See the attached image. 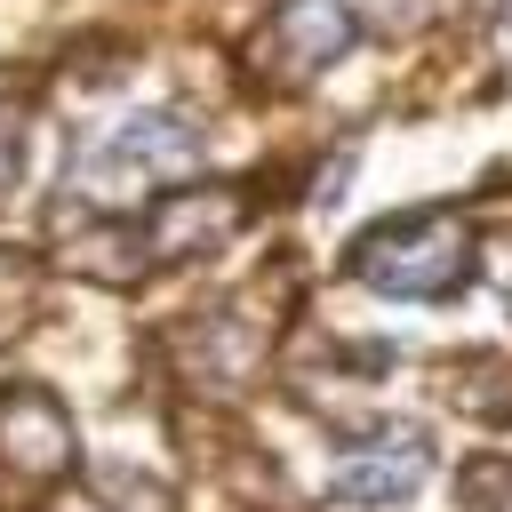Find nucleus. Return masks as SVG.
<instances>
[{
	"instance_id": "1",
	"label": "nucleus",
	"mask_w": 512,
	"mask_h": 512,
	"mask_svg": "<svg viewBox=\"0 0 512 512\" xmlns=\"http://www.w3.org/2000/svg\"><path fill=\"white\" fill-rule=\"evenodd\" d=\"M200 168V136L176 112H128L104 136L80 144V160L64 168V200L96 208V216H128L136 200H152L160 184H184Z\"/></svg>"
},
{
	"instance_id": "2",
	"label": "nucleus",
	"mask_w": 512,
	"mask_h": 512,
	"mask_svg": "<svg viewBox=\"0 0 512 512\" xmlns=\"http://www.w3.org/2000/svg\"><path fill=\"white\" fill-rule=\"evenodd\" d=\"M352 272L384 296H408V304H432V296H456L472 280V232L440 208L424 216H392L376 232L352 240Z\"/></svg>"
},
{
	"instance_id": "3",
	"label": "nucleus",
	"mask_w": 512,
	"mask_h": 512,
	"mask_svg": "<svg viewBox=\"0 0 512 512\" xmlns=\"http://www.w3.org/2000/svg\"><path fill=\"white\" fill-rule=\"evenodd\" d=\"M56 472H72V416L40 384H0V488L40 496Z\"/></svg>"
},
{
	"instance_id": "4",
	"label": "nucleus",
	"mask_w": 512,
	"mask_h": 512,
	"mask_svg": "<svg viewBox=\"0 0 512 512\" xmlns=\"http://www.w3.org/2000/svg\"><path fill=\"white\" fill-rule=\"evenodd\" d=\"M424 472H432V440L416 424H376L368 440H352L328 464V496L336 504H392V496H416Z\"/></svg>"
},
{
	"instance_id": "5",
	"label": "nucleus",
	"mask_w": 512,
	"mask_h": 512,
	"mask_svg": "<svg viewBox=\"0 0 512 512\" xmlns=\"http://www.w3.org/2000/svg\"><path fill=\"white\" fill-rule=\"evenodd\" d=\"M232 224H240V192H232V184L176 192V200H160L152 224H144V264H176V256H192V248H216V240H232Z\"/></svg>"
},
{
	"instance_id": "6",
	"label": "nucleus",
	"mask_w": 512,
	"mask_h": 512,
	"mask_svg": "<svg viewBox=\"0 0 512 512\" xmlns=\"http://www.w3.org/2000/svg\"><path fill=\"white\" fill-rule=\"evenodd\" d=\"M352 40H360L352 0H288V8L272 16V48H280L288 72H328Z\"/></svg>"
},
{
	"instance_id": "7",
	"label": "nucleus",
	"mask_w": 512,
	"mask_h": 512,
	"mask_svg": "<svg viewBox=\"0 0 512 512\" xmlns=\"http://www.w3.org/2000/svg\"><path fill=\"white\" fill-rule=\"evenodd\" d=\"M32 312H40V264L24 248H0V344L24 336Z\"/></svg>"
},
{
	"instance_id": "8",
	"label": "nucleus",
	"mask_w": 512,
	"mask_h": 512,
	"mask_svg": "<svg viewBox=\"0 0 512 512\" xmlns=\"http://www.w3.org/2000/svg\"><path fill=\"white\" fill-rule=\"evenodd\" d=\"M456 496H464V512H512V456L472 464V472L456 480Z\"/></svg>"
},
{
	"instance_id": "9",
	"label": "nucleus",
	"mask_w": 512,
	"mask_h": 512,
	"mask_svg": "<svg viewBox=\"0 0 512 512\" xmlns=\"http://www.w3.org/2000/svg\"><path fill=\"white\" fill-rule=\"evenodd\" d=\"M24 120H16V104H0V192L16 184V168H24V136H16Z\"/></svg>"
}]
</instances>
